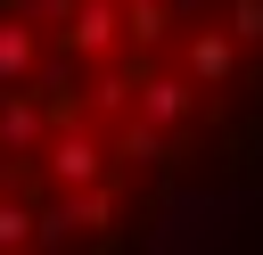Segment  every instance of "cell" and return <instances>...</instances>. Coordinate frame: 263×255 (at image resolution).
Instances as JSON below:
<instances>
[{
    "mask_svg": "<svg viewBox=\"0 0 263 255\" xmlns=\"http://www.w3.org/2000/svg\"><path fill=\"white\" fill-rule=\"evenodd\" d=\"M58 41H66V58H115V41H123V0H66Z\"/></svg>",
    "mask_w": 263,
    "mask_h": 255,
    "instance_id": "1",
    "label": "cell"
},
{
    "mask_svg": "<svg viewBox=\"0 0 263 255\" xmlns=\"http://www.w3.org/2000/svg\"><path fill=\"white\" fill-rule=\"evenodd\" d=\"M41 165H49V181H58V189H82V181H99V173H107V148H99L90 132L58 123V132H49V156H41Z\"/></svg>",
    "mask_w": 263,
    "mask_h": 255,
    "instance_id": "2",
    "label": "cell"
},
{
    "mask_svg": "<svg viewBox=\"0 0 263 255\" xmlns=\"http://www.w3.org/2000/svg\"><path fill=\"white\" fill-rule=\"evenodd\" d=\"M132 107L173 132V123H189V107H197V74H140V82H132Z\"/></svg>",
    "mask_w": 263,
    "mask_h": 255,
    "instance_id": "3",
    "label": "cell"
},
{
    "mask_svg": "<svg viewBox=\"0 0 263 255\" xmlns=\"http://www.w3.org/2000/svg\"><path fill=\"white\" fill-rule=\"evenodd\" d=\"M41 132H49V99H41V90H8V99H0V148H8V156H33Z\"/></svg>",
    "mask_w": 263,
    "mask_h": 255,
    "instance_id": "4",
    "label": "cell"
},
{
    "mask_svg": "<svg viewBox=\"0 0 263 255\" xmlns=\"http://www.w3.org/2000/svg\"><path fill=\"white\" fill-rule=\"evenodd\" d=\"M25 74H41V33H33V16H0V99Z\"/></svg>",
    "mask_w": 263,
    "mask_h": 255,
    "instance_id": "5",
    "label": "cell"
},
{
    "mask_svg": "<svg viewBox=\"0 0 263 255\" xmlns=\"http://www.w3.org/2000/svg\"><path fill=\"white\" fill-rule=\"evenodd\" d=\"M230 66H238V33L222 25V33H189V74L197 82H230Z\"/></svg>",
    "mask_w": 263,
    "mask_h": 255,
    "instance_id": "6",
    "label": "cell"
},
{
    "mask_svg": "<svg viewBox=\"0 0 263 255\" xmlns=\"http://www.w3.org/2000/svg\"><path fill=\"white\" fill-rule=\"evenodd\" d=\"M173 33V0H123V41L132 49H156Z\"/></svg>",
    "mask_w": 263,
    "mask_h": 255,
    "instance_id": "7",
    "label": "cell"
},
{
    "mask_svg": "<svg viewBox=\"0 0 263 255\" xmlns=\"http://www.w3.org/2000/svg\"><path fill=\"white\" fill-rule=\"evenodd\" d=\"M132 82H140V74H123V66H115V74H90V107H99V115H123V107H132Z\"/></svg>",
    "mask_w": 263,
    "mask_h": 255,
    "instance_id": "8",
    "label": "cell"
},
{
    "mask_svg": "<svg viewBox=\"0 0 263 255\" xmlns=\"http://www.w3.org/2000/svg\"><path fill=\"white\" fill-rule=\"evenodd\" d=\"M123 156H132V165H156V156H164V123L132 115V123H123Z\"/></svg>",
    "mask_w": 263,
    "mask_h": 255,
    "instance_id": "9",
    "label": "cell"
},
{
    "mask_svg": "<svg viewBox=\"0 0 263 255\" xmlns=\"http://www.w3.org/2000/svg\"><path fill=\"white\" fill-rule=\"evenodd\" d=\"M0 247H33V206L0 197Z\"/></svg>",
    "mask_w": 263,
    "mask_h": 255,
    "instance_id": "10",
    "label": "cell"
},
{
    "mask_svg": "<svg viewBox=\"0 0 263 255\" xmlns=\"http://www.w3.org/2000/svg\"><path fill=\"white\" fill-rule=\"evenodd\" d=\"M230 33L238 41H263V0H230Z\"/></svg>",
    "mask_w": 263,
    "mask_h": 255,
    "instance_id": "11",
    "label": "cell"
},
{
    "mask_svg": "<svg viewBox=\"0 0 263 255\" xmlns=\"http://www.w3.org/2000/svg\"><path fill=\"white\" fill-rule=\"evenodd\" d=\"M16 16H49V25H58V16H66V0H16Z\"/></svg>",
    "mask_w": 263,
    "mask_h": 255,
    "instance_id": "12",
    "label": "cell"
},
{
    "mask_svg": "<svg viewBox=\"0 0 263 255\" xmlns=\"http://www.w3.org/2000/svg\"><path fill=\"white\" fill-rule=\"evenodd\" d=\"M173 8H181V16H197V8H205V0H173Z\"/></svg>",
    "mask_w": 263,
    "mask_h": 255,
    "instance_id": "13",
    "label": "cell"
}]
</instances>
